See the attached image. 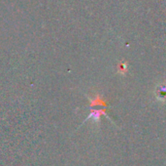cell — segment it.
I'll return each instance as SVG.
<instances>
[{"label": "cell", "instance_id": "cell-1", "mask_svg": "<svg viewBox=\"0 0 166 166\" xmlns=\"http://www.w3.org/2000/svg\"><path fill=\"white\" fill-rule=\"evenodd\" d=\"M101 115H106V112H105V110H91V112L89 114V117H87V119H92L93 121H99Z\"/></svg>", "mask_w": 166, "mask_h": 166}]
</instances>
